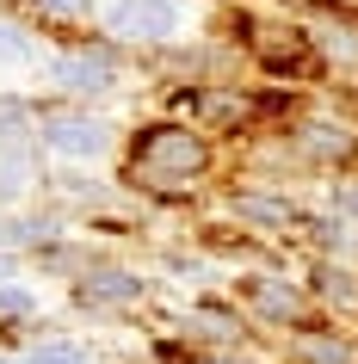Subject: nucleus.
Instances as JSON below:
<instances>
[{
	"mask_svg": "<svg viewBox=\"0 0 358 364\" xmlns=\"http://www.w3.org/2000/svg\"><path fill=\"white\" fill-rule=\"evenodd\" d=\"M204 167V136L186 130V124H149L136 136V173L149 186H167V179H191Z\"/></svg>",
	"mask_w": 358,
	"mask_h": 364,
	"instance_id": "nucleus-1",
	"label": "nucleus"
},
{
	"mask_svg": "<svg viewBox=\"0 0 358 364\" xmlns=\"http://www.w3.org/2000/svg\"><path fill=\"white\" fill-rule=\"evenodd\" d=\"M99 25L117 43H167L179 31V0H105Z\"/></svg>",
	"mask_w": 358,
	"mask_h": 364,
	"instance_id": "nucleus-2",
	"label": "nucleus"
},
{
	"mask_svg": "<svg viewBox=\"0 0 358 364\" xmlns=\"http://www.w3.org/2000/svg\"><path fill=\"white\" fill-rule=\"evenodd\" d=\"M38 142L62 161H99L112 149V124L93 112H43L38 117Z\"/></svg>",
	"mask_w": 358,
	"mask_h": 364,
	"instance_id": "nucleus-3",
	"label": "nucleus"
},
{
	"mask_svg": "<svg viewBox=\"0 0 358 364\" xmlns=\"http://www.w3.org/2000/svg\"><path fill=\"white\" fill-rule=\"evenodd\" d=\"M50 68V80H56L62 93H80V99H93V93H112L117 87V56L105 50V43H87V50H56V56L43 62Z\"/></svg>",
	"mask_w": 358,
	"mask_h": 364,
	"instance_id": "nucleus-4",
	"label": "nucleus"
},
{
	"mask_svg": "<svg viewBox=\"0 0 358 364\" xmlns=\"http://www.w3.org/2000/svg\"><path fill=\"white\" fill-rule=\"evenodd\" d=\"M80 303H93V309H124V303H142L149 296V278H136V272H87L75 284Z\"/></svg>",
	"mask_w": 358,
	"mask_h": 364,
	"instance_id": "nucleus-5",
	"label": "nucleus"
},
{
	"mask_svg": "<svg viewBox=\"0 0 358 364\" xmlns=\"http://www.w3.org/2000/svg\"><path fill=\"white\" fill-rule=\"evenodd\" d=\"M247 303L260 309L265 321H297L302 315V296H297V284H290V278H247Z\"/></svg>",
	"mask_w": 358,
	"mask_h": 364,
	"instance_id": "nucleus-6",
	"label": "nucleus"
},
{
	"mask_svg": "<svg viewBox=\"0 0 358 364\" xmlns=\"http://www.w3.org/2000/svg\"><path fill=\"white\" fill-rule=\"evenodd\" d=\"M290 149L309 154V161H339V154L352 149V136H346V124H297Z\"/></svg>",
	"mask_w": 358,
	"mask_h": 364,
	"instance_id": "nucleus-7",
	"label": "nucleus"
},
{
	"mask_svg": "<svg viewBox=\"0 0 358 364\" xmlns=\"http://www.w3.org/2000/svg\"><path fill=\"white\" fill-rule=\"evenodd\" d=\"M235 216L241 223H260V229H290L297 223V204L290 198H265V192H235Z\"/></svg>",
	"mask_w": 358,
	"mask_h": 364,
	"instance_id": "nucleus-8",
	"label": "nucleus"
},
{
	"mask_svg": "<svg viewBox=\"0 0 358 364\" xmlns=\"http://www.w3.org/2000/svg\"><path fill=\"white\" fill-rule=\"evenodd\" d=\"M56 235H62L56 216H6V223H0V247H6V253H19V247H50Z\"/></svg>",
	"mask_w": 358,
	"mask_h": 364,
	"instance_id": "nucleus-9",
	"label": "nucleus"
},
{
	"mask_svg": "<svg viewBox=\"0 0 358 364\" xmlns=\"http://www.w3.org/2000/svg\"><path fill=\"white\" fill-rule=\"evenodd\" d=\"M315 241H321L327 253H339V266H346V259L358 253V223H352L346 210H339V216H321V223H315Z\"/></svg>",
	"mask_w": 358,
	"mask_h": 364,
	"instance_id": "nucleus-10",
	"label": "nucleus"
},
{
	"mask_svg": "<svg viewBox=\"0 0 358 364\" xmlns=\"http://www.w3.org/2000/svg\"><path fill=\"white\" fill-rule=\"evenodd\" d=\"M290 352H297V364H352V346L339 340V333H302L297 346H290Z\"/></svg>",
	"mask_w": 358,
	"mask_h": 364,
	"instance_id": "nucleus-11",
	"label": "nucleus"
},
{
	"mask_svg": "<svg viewBox=\"0 0 358 364\" xmlns=\"http://www.w3.org/2000/svg\"><path fill=\"white\" fill-rule=\"evenodd\" d=\"M25 136H38V112H31V99L0 93V142H25Z\"/></svg>",
	"mask_w": 358,
	"mask_h": 364,
	"instance_id": "nucleus-12",
	"label": "nucleus"
},
{
	"mask_svg": "<svg viewBox=\"0 0 358 364\" xmlns=\"http://www.w3.org/2000/svg\"><path fill=\"white\" fill-rule=\"evenodd\" d=\"M25 186H31V149L25 142H6L0 149V198L25 192Z\"/></svg>",
	"mask_w": 358,
	"mask_h": 364,
	"instance_id": "nucleus-13",
	"label": "nucleus"
},
{
	"mask_svg": "<svg viewBox=\"0 0 358 364\" xmlns=\"http://www.w3.org/2000/svg\"><path fill=\"white\" fill-rule=\"evenodd\" d=\"M25 364H93V352L80 340H38L25 352Z\"/></svg>",
	"mask_w": 358,
	"mask_h": 364,
	"instance_id": "nucleus-14",
	"label": "nucleus"
},
{
	"mask_svg": "<svg viewBox=\"0 0 358 364\" xmlns=\"http://www.w3.org/2000/svg\"><path fill=\"white\" fill-rule=\"evenodd\" d=\"M31 315H38V290L19 284V278L0 284V321H31Z\"/></svg>",
	"mask_w": 358,
	"mask_h": 364,
	"instance_id": "nucleus-15",
	"label": "nucleus"
},
{
	"mask_svg": "<svg viewBox=\"0 0 358 364\" xmlns=\"http://www.w3.org/2000/svg\"><path fill=\"white\" fill-rule=\"evenodd\" d=\"M43 50L31 38H25V25H0V62H13V68H25V62H38Z\"/></svg>",
	"mask_w": 358,
	"mask_h": 364,
	"instance_id": "nucleus-16",
	"label": "nucleus"
},
{
	"mask_svg": "<svg viewBox=\"0 0 358 364\" xmlns=\"http://www.w3.org/2000/svg\"><path fill=\"white\" fill-rule=\"evenodd\" d=\"M315 38H321V50H327L334 62H346V68L358 62V38H352V31H315Z\"/></svg>",
	"mask_w": 358,
	"mask_h": 364,
	"instance_id": "nucleus-17",
	"label": "nucleus"
},
{
	"mask_svg": "<svg viewBox=\"0 0 358 364\" xmlns=\"http://www.w3.org/2000/svg\"><path fill=\"white\" fill-rule=\"evenodd\" d=\"M321 290H327V296H352V272L327 259V266H321Z\"/></svg>",
	"mask_w": 358,
	"mask_h": 364,
	"instance_id": "nucleus-18",
	"label": "nucleus"
},
{
	"mask_svg": "<svg viewBox=\"0 0 358 364\" xmlns=\"http://www.w3.org/2000/svg\"><path fill=\"white\" fill-rule=\"evenodd\" d=\"M38 13H50V19H80V13H93V0H38Z\"/></svg>",
	"mask_w": 358,
	"mask_h": 364,
	"instance_id": "nucleus-19",
	"label": "nucleus"
},
{
	"mask_svg": "<svg viewBox=\"0 0 358 364\" xmlns=\"http://www.w3.org/2000/svg\"><path fill=\"white\" fill-rule=\"evenodd\" d=\"M334 204H339V210H346V216H352V223H358V179H352V186H346V192H334Z\"/></svg>",
	"mask_w": 358,
	"mask_h": 364,
	"instance_id": "nucleus-20",
	"label": "nucleus"
},
{
	"mask_svg": "<svg viewBox=\"0 0 358 364\" xmlns=\"http://www.w3.org/2000/svg\"><path fill=\"white\" fill-rule=\"evenodd\" d=\"M13 278H19V259H13V253L0 247V284H13Z\"/></svg>",
	"mask_w": 358,
	"mask_h": 364,
	"instance_id": "nucleus-21",
	"label": "nucleus"
},
{
	"mask_svg": "<svg viewBox=\"0 0 358 364\" xmlns=\"http://www.w3.org/2000/svg\"><path fill=\"white\" fill-rule=\"evenodd\" d=\"M0 364H6V358H0Z\"/></svg>",
	"mask_w": 358,
	"mask_h": 364,
	"instance_id": "nucleus-22",
	"label": "nucleus"
}]
</instances>
